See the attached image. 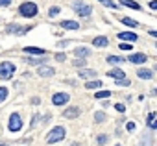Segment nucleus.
Wrapping results in <instances>:
<instances>
[{
  "label": "nucleus",
  "mask_w": 157,
  "mask_h": 146,
  "mask_svg": "<svg viewBox=\"0 0 157 146\" xmlns=\"http://www.w3.org/2000/svg\"><path fill=\"white\" fill-rule=\"evenodd\" d=\"M69 100H70L69 93H56V94H52V104H54V106H65V104H69Z\"/></svg>",
  "instance_id": "nucleus-7"
},
{
  "label": "nucleus",
  "mask_w": 157,
  "mask_h": 146,
  "mask_svg": "<svg viewBox=\"0 0 157 146\" xmlns=\"http://www.w3.org/2000/svg\"><path fill=\"white\" fill-rule=\"evenodd\" d=\"M32 26H19V24H8V28H6V33H15V35H24L26 32H30Z\"/></svg>",
  "instance_id": "nucleus-6"
},
{
  "label": "nucleus",
  "mask_w": 157,
  "mask_h": 146,
  "mask_svg": "<svg viewBox=\"0 0 157 146\" xmlns=\"http://www.w3.org/2000/svg\"><path fill=\"white\" fill-rule=\"evenodd\" d=\"M63 117H65V119H78V117H80V107L70 106L69 109L63 111Z\"/></svg>",
  "instance_id": "nucleus-11"
},
{
  "label": "nucleus",
  "mask_w": 157,
  "mask_h": 146,
  "mask_svg": "<svg viewBox=\"0 0 157 146\" xmlns=\"http://www.w3.org/2000/svg\"><path fill=\"white\" fill-rule=\"evenodd\" d=\"M54 59H57V61H59V63H63V61L67 59V55H65L63 52H59V54H56V55H54Z\"/></svg>",
  "instance_id": "nucleus-32"
},
{
  "label": "nucleus",
  "mask_w": 157,
  "mask_h": 146,
  "mask_svg": "<svg viewBox=\"0 0 157 146\" xmlns=\"http://www.w3.org/2000/svg\"><path fill=\"white\" fill-rule=\"evenodd\" d=\"M118 39H122V41H137L139 37L135 35V33H131V32H122V33H118Z\"/></svg>",
  "instance_id": "nucleus-17"
},
{
  "label": "nucleus",
  "mask_w": 157,
  "mask_h": 146,
  "mask_svg": "<svg viewBox=\"0 0 157 146\" xmlns=\"http://www.w3.org/2000/svg\"><path fill=\"white\" fill-rule=\"evenodd\" d=\"M37 74L41 76V78H50V76L56 74V70H54L52 67H44V65H41V67H37Z\"/></svg>",
  "instance_id": "nucleus-10"
},
{
  "label": "nucleus",
  "mask_w": 157,
  "mask_h": 146,
  "mask_svg": "<svg viewBox=\"0 0 157 146\" xmlns=\"http://www.w3.org/2000/svg\"><path fill=\"white\" fill-rule=\"evenodd\" d=\"M105 61H107L109 65H120V63H124L126 59H124V58H120V55H107V59H105Z\"/></svg>",
  "instance_id": "nucleus-19"
},
{
  "label": "nucleus",
  "mask_w": 157,
  "mask_h": 146,
  "mask_svg": "<svg viewBox=\"0 0 157 146\" xmlns=\"http://www.w3.org/2000/svg\"><path fill=\"white\" fill-rule=\"evenodd\" d=\"M46 59H39V58H26V63L28 65H35V67H41Z\"/></svg>",
  "instance_id": "nucleus-21"
},
{
  "label": "nucleus",
  "mask_w": 157,
  "mask_h": 146,
  "mask_svg": "<svg viewBox=\"0 0 157 146\" xmlns=\"http://www.w3.org/2000/svg\"><path fill=\"white\" fill-rule=\"evenodd\" d=\"M126 129H128V131H133V129H135V124H133V122H128V124H126Z\"/></svg>",
  "instance_id": "nucleus-39"
},
{
  "label": "nucleus",
  "mask_w": 157,
  "mask_h": 146,
  "mask_svg": "<svg viewBox=\"0 0 157 146\" xmlns=\"http://www.w3.org/2000/svg\"><path fill=\"white\" fill-rule=\"evenodd\" d=\"M92 45L96 46V48H105V46L109 45V39H107V37H104V35L94 37V39H92Z\"/></svg>",
  "instance_id": "nucleus-13"
},
{
  "label": "nucleus",
  "mask_w": 157,
  "mask_h": 146,
  "mask_svg": "<svg viewBox=\"0 0 157 146\" xmlns=\"http://www.w3.org/2000/svg\"><path fill=\"white\" fill-rule=\"evenodd\" d=\"M120 20H122V22H124L126 26H131V28H137V26H139L137 20H133V19H129V17H122Z\"/></svg>",
  "instance_id": "nucleus-24"
},
{
  "label": "nucleus",
  "mask_w": 157,
  "mask_h": 146,
  "mask_svg": "<svg viewBox=\"0 0 157 146\" xmlns=\"http://www.w3.org/2000/svg\"><path fill=\"white\" fill-rule=\"evenodd\" d=\"M13 72H15V65H13L11 61H2V63H0V78L2 80L11 78Z\"/></svg>",
  "instance_id": "nucleus-5"
},
{
  "label": "nucleus",
  "mask_w": 157,
  "mask_h": 146,
  "mask_svg": "<svg viewBox=\"0 0 157 146\" xmlns=\"http://www.w3.org/2000/svg\"><path fill=\"white\" fill-rule=\"evenodd\" d=\"M107 141H109V137H107L105 133H102V135H98V137H96V142H98V146H104Z\"/></svg>",
  "instance_id": "nucleus-27"
},
{
  "label": "nucleus",
  "mask_w": 157,
  "mask_h": 146,
  "mask_svg": "<svg viewBox=\"0 0 157 146\" xmlns=\"http://www.w3.org/2000/svg\"><path fill=\"white\" fill-rule=\"evenodd\" d=\"M128 61L129 63H135V65H142V63H146L148 58H146V54H131V55H128Z\"/></svg>",
  "instance_id": "nucleus-8"
},
{
  "label": "nucleus",
  "mask_w": 157,
  "mask_h": 146,
  "mask_svg": "<svg viewBox=\"0 0 157 146\" xmlns=\"http://www.w3.org/2000/svg\"><path fill=\"white\" fill-rule=\"evenodd\" d=\"M39 13V6L35 2H22L19 6V15L26 19H33Z\"/></svg>",
  "instance_id": "nucleus-1"
},
{
  "label": "nucleus",
  "mask_w": 157,
  "mask_h": 146,
  "mask_svg": "<svg viewBox=\"0 0 157 146\" xmlns=\"http://www.w3.org/2000/svg\"><path fill=\"white\" fill-rule=\"evenodd\" d=\"M0 146H8V144H6V142H0Z\"/></svg>",
  "instance_id": "nucleus-43"
},
{
  "label": "nucleus",
  "mask_w": 157,
  "mask_h": 146,
  "mask_svg": "<svg viewBox=\"0 0 157 146\" xmlns=\"http://www.w3.org/2000/svg\"><path fill=\"white\" fill-rule=\"evenodd\" d=\"M98 2H100V4H104L105 8H111V9H117V8H118V6L113 2V0H98Z\"/></svg>",
  "instance_id": "nucleus-26"
},
{
  "label": "nucleus",
  "mask_w": 157,
  "mask_h": 146,
  "mask_svg": "<svg viewBox=\"0 0 157 146\" xmlns=\"http://www.w3.org/2000/svg\"><path fill=\"white\" fill-rule=\"evenodd\" d=\"M115 109L120 111V113H124V111H126V106H124V104H117V106H115Z\"/></svg>",
  "instance_id": "nucleus-35"
},
{
  "label": "nucleus",
  "mask_w": 157,
  "mask_h": 146,
  "mask_svg": "<svg viewBox=\"0 0 157 146\" xmlns=\"http://www.w3.org/2000/svg\"><path fill=\"white\" fill-rule=\"evenodd\" d=\"M39 119H41L39 115H33V119H32V128H35V126H37V120H39Z\"/></svg>",
  "instance_id": "nucleus-36"
},
{
  "label": "nucleus",
  "mask_w": 157,
  "mask_h": 146,
  "mask_svg": "<svg viewBox=\"0 0 157 146\" xmlns=\"http://www.w3.org/2000/svg\"><path fill=\"white\" fill-rule=\"evenodd\" d=\"M61 28H65V30H80V24L76 20H61Z\"/></svg>",
  "instance_id": "nucleus-15"
},
{
  "label": "nucleus",
  "mask_w": 157,
  "mask_h": 146,
  "mask_svg": "<svg viewBox=\"0 0 157 146\" xmlns=\"http://www.w3.org/2000/svg\"><path fill=\"white\" fill-rule=\"evenodd\" d=\"M65 133H67V129L63 128V126H56L52 131H50V135H48V141L50 144H54V142H59V141H63L65 139Z\"/></svg>",
  "instance_id": "nucleus-2"
},
{
  "label": "nucleus",
  "mask_w": 157,
  "mask_h": 146,
  "mask_svg": "<svg viewBox=\"0 0 157 146\" xmlns=\"http://www.w3.org/2000/svg\"><path fill=\"white\" fill-rule=\"evenodd\" d=\"M120 46V50H124V52H129L131 50V45H128V43H122V45H118Z\"/></svg>",
  "instance_id": "nucleus-34"
},
{
  "label": "nucleus",
  "mask_w": 157,
  "mask_h": 146,
  "mask_svg": "<svg viewBox=\"0 0 157 146\" xmlns=\"http://www.w3.org/2000/svg\"><path fill=\"white\" fill-rule=\"evenodd\" d=\"M155 119H157V115H155V113H150V115H148V119H146V122H148V126H150V129H155V128H157V124H155Z\"/></svg>",
  "instance_id": "nucleus-22"
},
{
  "label": "nucleus",
  "mask_w": 157,
  "mask_h": 146,
  "mask_svg": "<svg viewBox=\"0 0 157 146\" xmlns=\"http://www.w3.org/2000/svg\"><path fill=\"white\" fill-rule=\"evenodd\" d=\"M24 52H26V54H32V55H44V54H46L43 48H37V46H26Z\"/></svg>",
  "instance_id": "nucleus-16"
},
{
  "label": "nucleus",
  "mask_w": 157,
  "mask_h": 146,
  "mask_svg": "<svg viewBox=\"0 0 157 146\" xmlns=\"http://www.w3.org/2000/svg\"><path fill=\"white\" fill-rule=\"evenodd\" d=\"M57 46H59V48H65V46H69V41H59V43H57Z\"/></svg>",
  "instance_id": "nucleus-40"
},
{
  "label": "nucleus",
  "mask_w": 157,
  "mask_h": 146,
  "mask_svg": "<svg viewBox=\"0 0 157 146\" xmlns=\"http://www.w3.org/2000/svg\"><path fill=\"white\" fill-rule=\"evenodd\" d=\"M72 8H74V11H76L80 17H89V15L92 13V6L83 4L81 0H76V2L72 4Z\"/></svg>",
  "instance_id": "nucleus-4"
},
{
  "label": "nucleus",
  "mask_w": 157,
  "mask_h": 146,
  "mask_svg": "<svg viewBox=\"0 0 157 146\" xmlns=\"http://www.w3.org/2000/svg\"><path fill=\"white\" fill-rule=\"evenodd\" d=\"M41 104V98H37V96H33L32 98V106H39Z\"/></svg>",
  "instance_id": "nucleus-38"
},
{
  "label": "nucleus",
  "mask_w": 157,
  "mask_h": 146,
  "mask_svg": "<svg viewBox=\"0 0 157 146\" xmlns=\"http://www.w3.org/2000/svg\"><path fill=\"white\" fill-rule=\"evenodd\" d=\"M102 87V81L100 80H91L85 83V89H100Z\"/></svg>",
  "instance_id": "nucleus-23"
},
{
  "label": "nucleus",
  "mask_w": 157,
  "mask_h": 146,
  "mask_svg": "<svg viewBox=\"0 0 157 146\" xmlns=\"http://www.w3.org/2000/svg\"><path fill=\"white\" fill-rule=\"evenodd\" d=\"M117 146H122V144H117Z\"/></svg>",
  "instance_id": "nucleus-44"
},
{
  "label": "nucleus",
  "mask_w": 157,
  "mask_h": 146,
  "mask_svg": "<svg viewBox=\"0 0 157 146\" xmlns=\"http://www.w3.org/2000/svg\"><path fill=\"white\" fill-rule=\"evenodd\" d=\"M150 8H152V9L157 8V2H155V0H152V2H150Z\"/></svg>",
  "instance_id": "nucleus-41"
},
{
  "label": "nucleus",
  "mask_w": 157,
  "mask_h": 146,
  "mask_svg": "<svg viewBox=\"0 0 157 146\" xmlns=\"http://www.w3.org/2000/svg\"><path fill=\"white\" fill-rule=\"evenodd\" d=\"M117 83H118V85H129V80L122 78V80H117Z\"/></svg>",
  "instance_id": "nucleus-37"
},
{
  "label": "nucleus",
  "mask_w": 157,
  "mask_h": 146,
  "mask_svg": "<svg viewBox=\"0 0 157 146\" xmlns=\"http://www.w3.org/2000/svg\"><path fill=\"white\" fill-rule=\"evenodd\" d=\"M8 129L11 131V133H17V131L22 129V119H20L19 113H13V115L9 117V120H8Z\"/></svg>",
  "instance_id": "nucleus-3"
},
{
  "label": "nucleus",
  "mask_w": 157,
  "mask_h": 146,
  "mask_svg": "<svg viewBox=\"0 0 157 146\" xmlns=\"http://www.w3.org/2000/svg\"><path fill=\"white\" fill-rule=\"evenodd\" d=\"M70 146H80V142H74V144H70Z\"/></svg>",
  "instance_id": "nucleus-42"
},
{
  "label": "nucleus",
  "mask_w": 157,
  "mask_h": 146,
  "mask_svg": "<svg viewBox=\"0 0 157 146\" xmlns=\"http://www.w3.org/2000/svg\"><path fill=\"white\" fill-rule=\"evenodd\" d=\"M94 120L102 124V122L105 120V113H102V111H100V113H96V115H94Z\"/></svg>",
  "instance_id": "nucleus-30"
},
{
  "label": "nucleus",
  "mask_w": 157,
  "mask_h": 146,
  "mask_svg": "<svg viewBox=\"0 0 157 146\" xmlns=\"http://www.w3.org/2000/svg\"><path fill=\"white\" fill-rule=\"evenodd\" d=\"M78 76H80L81 80H96L98 72L92 70V68H81V70L78 72Z\"/></svg>",
  "instance_id": "nucleus-9"
},
{
  "label": "nucleus",
  "mask_w": 157,
  "mask_h": 146,
  "mask_svg": "<svg viewBox=\"0 0 157 146\" xmlns=\"http://www.w3.org/2000/svg\"><path fill=\"white\" fill-rule=\"evenodd\" d=\"M85 63H87V61H85V59H81V58L72 61V65H74V67H83V68H85Z\"/></svg>",
  "instance_id": "nucleus-29"
},
{
  "label": "nucleus",
  "mask_w": 157,
  "mask_h": 146,
  "mask_svg": "<svg viewBox=\"0 0 157 146\" xmlns=\"http://www.w3.org/2000/svg\"><path fill=\"white\" fill-rule=\"evenodd\" d=\"M74 54H76L78 58H87V55L91 54V50H89V48H83V46H80V48H76V50H74Z\"/></svg>",
  "instance_id": "nucleus-20"
},
{
  "label": "nucleus",
  "mask_w": 157,
  "mask_h": 146,
  "mask_svg": "<svg viewBox=\"0 0 157 146\" xmlns=\"http://www.w3.org/2000/svg\"><path fill=\"white\" fill-rule=\"evenodd\" d=\"M137 76L141 80H153V70H150V68H139Z\"/></svg>",
  "instance_id": "nucleus-12"
},
{
  "label": "nucleus",
  "mask_w": 157,
  "mask_h": 146,
  "mask_svg": "<svg viewBox=\"0 0 157 146\" xmlns=\"http://www.w3.org/2000/svg\"><path fill=\"white\" fill-rule=\"evenodd\" d=\"M8 94H9V91H8V87H0V104H2L6 98H8Z\"/></svg>",
  "instance_id": "nucleus-28"
},
{
  "label": "nucleus",
  "mask_w": 157,
  "mask_h": 146,
  "mask_svg": "<svg viewBox=\"0 0 157 146\" xmlns=\"http://www.w3.org/2000/svg\"><path fill=\"white\" fill-rule=\"evenodd\" d=\"M109 96H111V91H98L96 94H94V98H100V100H104V98H109Z\"/></svg>",
  "instance_id": "nucleus-25"
},
{
  "label": "nucleus",
  "mask_w": 157,
  "mask_h": 146,
  "mask_svg": "<svg viewBox=\"0 0 157 146\" xmlns=\"http://www.w3.org/2000/svg\"><path fill=\"white\" fill-rule=\"evenodd\" d=\"M13 0H0V8H9Z\"/></svg>",
  "instance_id": "nucleus-33"
},
{
  "label": "nucleus",
  "mask_w": 157,
  "mask_h": 146,
  "mask_svg": "<svg viewBox=\"0 0 157 146\" xmlns=\"http://www.w3.org/2000/svg\"><path fill=\"white\" fill-rule=\"evenodd\" d=\"M120 6H126V8H131V9H137V11L142 9V8H141V4L133 2V0H120Z\"/></svg>",
  "instance_id": "nucleus-18"
},
{
  "label": "nucleus",
  "mask_w": 157,
  "mask_h": 146,
  "mask_svg": "<svg viewBox=\"0 0 157 146\" xmlns=\"http://www.w3.org/2000/svg\"><path fill=\"white\" fill-rule=\"evenodd\" d=\"M59 11H61V9L57 8V6H52V8L48 9V15H50V17H56V15H57Z\"/></svg>",
  "instance_id": "nucleus-31"
},
{
  "label": "nucleus",
  "mask_w": 157,
  "mask_h": 146,
  "mask_svg": "<svg viewBox=\"0 0 157 146\" xmlns=\"http://www.w3.org/2000/svg\"><path fill=\"white\" fill-rule=\"evenodd\" d=\"M107 76H109V78H115V80H122V78H124V76H126V72L124 70H120V68H111V70H109L107 72Z\"/></svg>",
  "instance_id": "nucleus-14"
}]
</instances>
